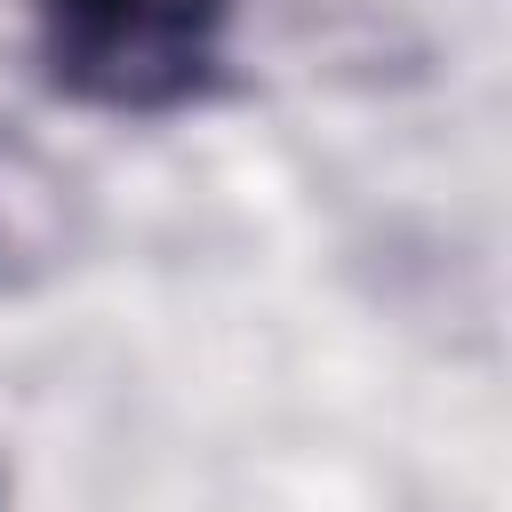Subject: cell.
<instances>
[{"label":"cell","mask_w":512,"mask_h":512,"mask_svg":"<svg viewBox=\"0 0 512 512\" xmlns=\"http://www.w3.org/2000/svg\"><path fill=\"white\" fill-rule=\"evenodd\" d=\"M248 0H24L48 96L104 120H184L232 96V32Z\"/></svg>","instance_id":"cell-1"}]
</instances>
